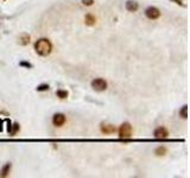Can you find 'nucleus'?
<instances>
[{
    "label": "nucleus",
    "instance_id": "f257e3e1",
    "mask_svg": "<svg viewBox=\"0 0 190 178\" xmlns=\"http://www.w3.org/2000/svg\"><path fill=\"white\" fill-rule=\"evenodd\" d=\"M35 50L39 56L45 57L51 54L53 51V44L48 38H40L35 43Z\"/></svg>",
    "mask_w": 190,
    "mask_h": 178
},
{
    "label": "nucleus",
    "instance_id": "f03ea898",
    "mask_svg": "<svg viewBox=\"0 0 190 178\" xmlns=\"http://www.w3.org/2000/svg\"><path fill=\"white\" fill-rule=\"evenodd\" d=\"M132 133H133V130H132L131 124H129V122H124L119 127V137H120V139H129L132 137Z\"/></svg>",
    "mask_w": 190,
    "mask_h": 178
},
{
    "label": "nucleus",
    "instance_id": "7ed1b4c3",
    "mask_svg": "<svg viewBox=\"0 0 190 178\" xmlns=\"http://www.w3.org/2000/svg\"><path fill=\"white\" fill-rule=\"evenodd\" d=\"M91 88L96 92H103L107 89V82L103 78H95L91 81Z\"/></svg>",
    "mask_w": 190,
    "mask_h": 178
},
{
    "label": "nucleus",
    "instance_id": "20e7f679",
    "mask_svg": "<svg viewBox=\"0 0 190 178\" xmlns=\"http://www.w3.org/2000/svg\"><path fill=\"white\" fill-rule=\"evenodd\" d=\"M145 16L147 17L149 19L151 20H154V19H158L160 17V11L157 7H153V6H150L145 10Z\"/></svg>",
    "mask_w": 190,
    "mask_h": 178
},
{
    "label": "nucleus",
    "instance_id": "39448f33",
    "mask_svg": "<svg viewBox=\"0 0 190 178\" xmlns=\"http://www.w3.org/2000/svg\"><path fill=\"white\" fill-rule=\"evenodd\" d=\"M153 135H154L156 139H167V137H169V131H167L165 127L160 126V127L154 130Z\"/></svg>",
    "mask_w": 190,
    "mask_h": 178
},
{
    "label": "nucleus",
    "instance_id": "423d86ee",
    "mask_svg": "<svg viewBox=\"0 0 190 178\" xmlns=\"http://www.w3.org/2000/svg\"><path fill=\"white\" fill-rule=\"evenodd\" d=\"M65 115L64 114H62V113H56L55 115L53 116V126H56V127H61L63 125L65 124Z\"/></svg>",
    "mask_w": 190,
    "mask_h": 178
},
{
    "label": "nucleus",
    "instance_id": "0eeeda50",
    "mask_svg": "<svg viewBox=\"0 0 190 178\" xmlns=\"http://www.w3.org/2000/svg\"><path fill=\"white\" fill-rule=\"evenodd\" d=\"M101 132L103 133V134H114L115 132H116V128H115V126L113 125H109V124H101Z\"/></svg>",
    "mask_w": 190,
    "mask_h": 178
},
{
    "label": "nucleus",
    "instance_id": "6e6552de",
    "mask_svg": "<svg viewBox=\"0 0 190 178\" xmlns=\"http://www.w3.org/2000/svg\"><path fill=\"white\" fill-rule=\"evenodd\" d=\"M138 8H139V5H138L137 1H133V0H129L126 2V10L129 12H136Z\"/></svg>",
    "mask_w": 190,
    "mask_h": 178
},
{
    "label": "nucleus",
    "instance_id": "1a4fd4ad",
    "mask_svg": "<svg viewBox=\"0 0 190 178\" xmlns=\"http://www.w3.org/2000/svg\"><path fill=\"white\" fill-rule=\"evenodd\" d=\"M84 23L86 25H88V26H94L95 24H96V18L91 14V13H88V14H86L84 17Z\"/></svg>",
    "mask_w": 190,
    "mask_h": 178
},
{
    "label": "nucleus",
    "instance_id": "9d476101",
    "mask_svg": "<svg viewBox=\"0 0 190 178\" xmlns=\"http://www.w3.org/2000/svg\"><path fill=\"white\" fill-rule=\"evenodd\" d=\"M19 44L20 45H27L29 43H30V35H27V33H22L20 36H19Z\"/></svg>",
    "mask_w": 190,
    "mask_h": 178
},
{
    "label": "nucleus",
    "instance_id": "9b49d317",
    "mask_svg": "<svg viewBox=\"0 0 190 178\" xmlns=\"http://www.w3.org/2000/svg\"><path fill=\"white\" fill-rule=\"evenodd\" d=\"M10 171H11V164L7 163V164L4 165V168L0 171V176L1 177H7L8 175H10Z\"/></svg>",
    "mask_w": 190,
    "mask_h": 178
},
{
    "label": "nucleus",
    "instance_id": "f8f14e48",
    "mask_svg": "<svg viewBox=\"0 0 190 178\" xmlns=\"http://www.w3.org/2000/svg\"><path fill=\"white\" fill-rule=\"evenodd\" d=\"M20 130V127H19V125L18 124H13V125H11L10 126V128H8L7 131H8V133L11 134V135H15L17 133H18V131Z\"/></svg>",
    "mask_w": 190,
    "mask_h": 178
},
{
    "label": "nucleus",
    "instance_id": "ddd939ff",
    "mask_svg": "<svg viewBox=\"0 0 190 178\" xmlns=\"http://www.w3.org/2000/svg\"><path fill=\"white\" fill-rule=\"evenodd\" d=\"M154 153L157 155H159V157H162V155H167V147L165 146H159L156 148V151H154Z\"/></svg>",
    "mask_w": 190,
    "mask_h": 178
},
{
    "label": "nucleus",
    "instance_id": "4468645a",
    "mask_svg": "<svg viewBox=\"0 0 190 178\" xmlns=\"http://www.w3.org/2000/svg\"><path fill=\"white\" fill-rule=\"evenodd\" d=\"M56 95H57V97H60V99H67V97H68V92L64 90V89H58V90L56 92Z\"/></svg>",
    "mask_w": 190,
    "mask_h": 178
},
{
    "label": "nucleus",
    "instance_id": "2eb2a0df",
    "mask_svg": "<svg viewBox=\"0 0 190 178\" xmlns=\"http://www.w3.org/2000/svg\"><path fill=\"white\" fill-rule=\"evenodd\" d=\"M179 116H182L183 119L188 118V106H183L182 109L179 110Z\"/></svg>",
    "mask_w": 190,
    "mask_h": 178
},
{
    "label": "nucleus",
    "instance_id": "dca6fc26",
    "mask_svg": "<svg viewBox=\"0 0 190 178\" xmlns=\"http://www.w3.org/2000/svg\"><path fill=\"white\" fill-rule=\"evenodd\" d=\"M49 89H50L49 85H40L37 87L38 92H46V90H49Z\"/></svg>",
    "mask_w": 190,
    "mask_h": 178
},
{
    "label": "nucleus",
    "instance_id": "f3484780",
    "mask_svg": "<svg viewBox=\"0 0 190 178\" xmlns=\"http://www.w3.org/2000/svg\"><path fill=\"white\" fill-rule=\"evenodd\" d=\"M22 67H25V68H27V69H30V68H32V64L29 62H25V61H22V62L19 63Z\"/></svg>",
    "mask_w": 190,
    "mask_h": 178
},
{
    "label": "nucleus",
    "instance_id": "a211bd4d",
    "mask_svg": "<svg viewBox=\"0 0 190 178\" xmlns=\"http://www.w3.org/2000/svg\"><path fill=\"white\" fill-rule=\"evenodd\" d=\"M82 4L86 6H91L94 4V0H82Z\"/></svg>",
    "mask_w": 190,
    "mask_h": 178
},
{
    "label": "nucleus",
    "instance_id": "6ab92c4d",
    "mask_svg": "<svg viewBox=\"0 0 190 178\" xmlns=\"http://www.w3.org/2000/svg\"><path fill=\"white\" fill-rule=\"evenodd\" d=\"M172 1H176V4H178V5H182V1L181 0H172Z\"/></svg>",
    "mask_w": 190,
    "mask_h": 178
}]
</instances>
